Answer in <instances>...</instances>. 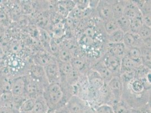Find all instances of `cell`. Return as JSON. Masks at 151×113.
Wrapping results in <instances>:
<instances>
[{"label": "cell", "mask_w": 151, "mask_h": 113, "mask_svg": "<svg viewBox=\"0 0 151 113\" xmlns=\"http://www.w3.org/2000/svg\"><path fill=\"white\" fill-rule=\"evenodd\" d=\"M126 51L127 48L123 43H107L106 51L121 59L126 56Z\"/></svg>", "instance_id": "obj_14"}, {"label": "cell", "mask_w": 151, "mask_h": 113, "mask_svg": "<svg viewBox=\"0 0 151 113\" xmlns=\"http://www.w3.org/2000/svg\"><path fill=\"white\" fill-rule=\"evenodd\" d=\"M103 24L104 29L107 35H108L113 33V32L116 31L119 29L117 20L114 18L109 20L107 22L103 23Z\"/></svg>", "instance_id": "obj_27"}, {"label": "cell", "mask_w": 151, "mask_h": 113, "mask_svg": "<svg viewBox=\"0 0 151 113\" xmlns=\"http://www.w3.org/2000/svg\"><path fill=\"white\" fill-rule=\"evenodd\" d=\"M72 53L65 48H60L57 59L64 62H70L73 57Z\"/></svg>", "instance_id": "obj_26"}, {"label": "cell", "mask_w": 151, "mask_h": 113, "mask_svg": "<svg viewBox=\"0 0 151 113\" xmlns=\"http://www.w3.org/2000/svg\"><path fill=\"white\" fill-rule=\"evenodd\" d=\"M120 77L124 86L126 85L136 78V70H131L122 71L120 73Z\"/></svg>", "instance_id": "obj_23"}, {"label": "cell", "mask_w": 151, "mask_h": 113, "mask_svg": "<svg viewBox=\"0 0 151 113\" xmlns=\"http://www.w3.org/2000/svg\"><path fill=\"white\" fill-rule=\"evenodd\" d=\"M70 63L73 69L83 75H86L88 71L90 69V66L88 62L83 57L74 56Z\"/></svg>", "instance_id": "obj_13"}, {"label": "cell", "mask_w": 151, "mask_h": 113, "mask_svg": "<svg viewBox=\"0 0 151 113\" xmlns=\"http://www.w3.org/2000/svg\"><path fill=\"white\" fill-rule=\"evenodd\" d=\"M49 110L47 105L42 96H39L36 99L32 113H46Z\"/></svg>", "instance_id": "obj_19"}, {"label": "cell", "mask_w": 151, "mask_h": 113, "mask_svg": "<svg viewBox=\"0 0 151 113\" xmlns=\"http://www.w3.org/2000/svg\"><path fill=\"white\" fill-rule=\"evenodd\" d=\"M107 85L112 96L114 103L122 99L124 85L120 76H113L111 80L107 83Z\"/></svg>", "instance_id": "obj_5"}, {"label": "cell", "mask_w": 151, "mask_h": 113, "mask_svg": "<svg viewBox=\"0 0 151 113\" xmlns=\"http://www.w3.org/2000/svg\"><path fill=\"white\" fill-rule=\"evenodd\" d=\"M2 105H1V102H0V109H1V108L2 107Z\"/></svg>", "instance_id": "obj_39"}, {"label": "cell", "mask_w": 151, "mask_h": 113, "mask_svg": "<svg viewBox=\"0 0 151 113\" xmlns=\"http://www.w3.org/2000/svg\"><path fill=\"white\" fill-rule=\"evenodd\" d=\"M122 43L127 49L132 47L140 48L145 45L143 40L139 36L138 33H134L130 31L124 34Z\"/></svg>", "instance_id": "obj_11"}, {"label": "cell", "mask_w": 151, "mask_h": 113, "mask_svg": "<svg viewBox=\"0 0 151 113\" xmlns=\"http://www.w3.org/2000/svg\"><path fill=\"white\" fill-rule=\"evenodd\" d=\"M143 25V16L142 13H140L138 16L130 20V32L134 33H138Z\"/></svg>", "instance_id": "obj_22"}, {"label": "cell", "mask_w": 151, "mask_h": 113, "mask_svg": "<svg viewBox=\"0 0 151 113\" xmlns=\"http://www.w3.org/2000/svg\"><path fill=\"white\" fill-rule=\"evenodd\" d=\"M101 59L107 69L112 74L113 76L120 75L121 64V59L114 56L107 51Z\"/></svg>", "instance_id": "obj_6"}, {"label": "cell", "mask_w": 151, "mask_h": 113, "mask_svg": "<svg viewBox=\"0 0 151 113\" xmlns=\"http://www.w3.org/2000/svg\"><path fill=\"white\" fill-rule=\"evenodd\" d=\"M19 113H32V112H19Z\"/></svg>", "instance_id": "obj_38"}, {"label": "cell", "mask_w": 151, "mask_h": 113, "mask_svg": "<svg viewBox=\"0 0 151 113\" xmlns=\"http://www.w3.org/2000/svg\"><path fill=\"white\" fill-rule=\"evenodd\" d=\"M141 13L134 1H126L123 15L130 20Z\"/></svg>", "instance_id": "obj_16"}, {"label": "cell", "mask_w": 151, "mask_h": 113, "mask_svg": "<svg viewBox=\"0 0 151 113\" xmlns=\"http://www.w3.org/2000/svg\"><path fill=\"white\" fill-rule=\"evenodd\" d=\"M27 75L29 76L33 79L41 82L45 87L49 84L45 75L44 67L36 63H34L30 66L28 70V74Z\"/></svg>", "instance_id": "obj_10"}, {"label": "cell", "mask_w": 151, "mask_h": 113, "mask_svg": "<svg viewBox=\"0 0 151 113\" xmlns=\"http://www.w3.org/2000/svg\"><path fill=\"white\" fill-rule=\"evenodd\" d=\"M57 61V59L49 52L42 51L38 53L35 56V63L41 66L45 67L47 65Z\"/></svg>", "instance_id": "obj_15"}, {"label": "cell", "mask_w": 151, "mask_h": 113, "mask_svg": "<svg viewBox=\"0 0 151 113\" xmlns=\"http://www.w3.org/2000/svg\"><path fill=\"white\" fill-rule=\"evenodd\" d=\"M124 33L119 29L113 33L107 35V43H120L123 42Z\"/></svg>", "instance_id": "obj_24"}, {"label": "cell", "mask_w": 151, "mask_h": 113, "mask_svg": "<svg viewBox=\"0 0 151 113\" xmlns=\"http://www.w3.org/2000/svg\"><path fill=\"white\" fill-rule=\"evenodd\" d=\"M143 25L148 27H151V13H145L142 14Z\"/></svg>", "instance_id": "obj_33"}, {"label": "cell", "mask_w": 151, "mask_h": 113, "mask_svg": "<svg viewBox=\"0 0 151 113\" xmlns=\"http://www.w3.org/2000/svg\"><path fill=\"white\" fill-rule=\"evenodd\" d=\"M69 113H85L90 107L87 101L77 96H72L65 105Z\"/></svg>", "instance_id": "obj_2"}, {"label": "cell", "mask_w": 151, "mask_h": 113, "mask_svg": "<svg viewBox=\"0 0 151 113\" xmlns=\"http://www.w3.org/2000/svg\"><path fill=\"white\" fill-rule=\"evenodd\" d=\"M26 76V96L28 97L37 98L42 96L45 86L37 80L33 79L29 76Z\"/></svg>", "instance_id": "obj_3"}, {"label": "cell", "mask_w": 151, "mask_h": 113, "mask_svg": "<svg viewBox=\"0 0 151 113\" xmlns=\"http://www.w3.org/2000/svg\"><path fill=\"white\" fill-rule=\"evenodd\" d=\"M126 1H111L113 17L117 19L124 14Z\"/></svg>", "instance_id": "obj_17"}, {"label": "cell", "mask_w": 151, "mask_h": 113, "mask_svg": "<svg viewBox=\"0 0 151 113\" xmlns=\"http://www.w3.org/2000/svg\"><path fill=\"white\" fill-rule=\"evenodd\" d=\"M46 113H55L54 110H48V111Z\"/></svg>", "instance_id": "obj_37"}, {"label": "cell", "mask_w": 151, "mask_h": 113, "mask_svg": "<svg viewBox=\"0 0 151 113\" xmlns=\"http://www.w3.org/2000/svg\"><path fill=\"white\" fill-rule=\"evenodd\" d=\"M116 19L119 29L123 32L124 33L130 31V20L126 18L124 15L120 17V18Z\"/></svg>", "instance_id": "obj_29"}, {"label": "cell", "mask_w": 151, "mask_h": 113, "mask_svg": "<svg viewBox=\"0 0 151 113\" xmlns=\"http://www.w3.org/2000/svg\"><path fill=\"white\" fill-rule=\"evenodd\" d=\"M138 34L143 40V41L151 39V27L143 25L139 30Z\"/></svg>", "instance_id": "obj_31"}, {"label": "cell", "mask_w": 151, "mask_h": 113, "mask_svg": "<svg viewBox=\"0 0 151 113\" xmlns=\"http://www.w3.org/2000/svg\"><path fill=\"white\" fill-rule=\"evenodd\" d=\"M90 69L94 70L96 72H97L106 84L113 78L112 74L107 69L101 59L91 64L90 66Z\"/></svg>", "instance_id": "obj_12"}, {"label": "cell", "mask_w": 151, "mask_h": 113, "mask_svg": "<svg viewBox=\"0 0 151 113\" xmlns=\"http://www.w3.org/2000/svg\"><path fill=\"white\" fill-rule=\"evenodd\" d=\"M95 113H114L113 107L108 104H101L98 105L94 110Z\"/></svg>", "instance_id": "obj_32"}, {"label": "cell", "mask_w": 151, "mask_h": 113, "mask_svg": "<svg viewBox=\"0 0 151 113\" xmlns=\"http://www.w3.org/2000/svg\"><path fill=\"white\" fill-rule=\"evenodd\" d=\"M114 113H131L132 108L123 100L116 102L112 105Z\"/></svg>", "instance_id": "obj_20"}, {"label": "cell", "mask_w": 151, "mask_h": 113, "mask_svg": "<svg viewBox=\"0 0 151 113\" xmlns=\"http://www.w3.org/2000/svg\"><path fill=\"white\" fill-rule=\"evenodd\" d=\"M13 97V94L10 91L3 92L0 96V102L2 106L10 107Z\"/></svg>", "instance_id": "obj_30"}, {"label": "cell", "mask_w": 151, "mask_h": 113, "mask_svg": "<svg viewBox=\"0 0 151 113\" xmlns=\"http://www.w3.org/2000/svg\"><path fill=\"white\" fill-rule=\"evenodd\" d=\"M142 113L140 112V111H139L138 110H135V109H132V113Z\"/></svg>", "instance_id": "obj_36"}, {"label": "cell", "mask_w": 151, "mask_h": 113, "mask_svg": "<svg viewBox=\"0 0 151 113\" xmlns=\"http://www.w3.org/2000/svg\"><path fill=\"white\" fill-rule=\"evenodd\" d=\"M126 55L134 62L139 64H142L141 51L140 48L135 47L127 48Z\"/></svg>", "instance_id": "obj_25"}, {"label": "cell", "mask_w": 151, "mask_h": 113, "mask_svg": "<svg viewBox=\"0 0 151 113\" xmlns=\"http://www.w3.org/2000/svg\"><path fill=\"white\" fill-rule=\"evenodd\" d=\"M42 97L49 110H56L64 106L67 101L64 97L63 89L60 84H49L45 87Z\"/></svg>", "instance_id": "obj_1"}, {"label": "cell", "mask_w": 151, "mask_h": 113, "mask_svg": "<svg viewBox=\"0 0 151 113\" xmlns=\"http://www.w3.org/2000/svg\"><path fill=\"white\" fill-rule=\"evenodd\" d=\"M0 113H19V111L9 106L2 107L0 109Z\"/></svg>", "instance_id": "obj_34"}, {"label": "cell", "mask_w": 151, "mask_h": 113, "mask_svg": "<svg viewBox=\"0 0 151 113\" xmlns=\"http://www.w3.org/2000/svg\"><path fill=\"white\" fill-rule=\"evenodd\" d=\"M140 65H142V64H139L134 62L126 55L121 59V72L131 70H136Z\"/></svg>", "instance_id": "obj_18"}, {"label": "cell", "mask_w": 151, "mask_h": 113, "mask_svg": "<svg viewBox=\"0 0 151 113\" xmlns=\"http://www.w3.org/2000/svg\"><path fill=\"white\" fill-rule=\"evenodd\" d=\"M55 113H69V112L67 110V108L64 106L55 110Z\"/></svg>", "instance_id": "obj_35"}, {"label": "cell", "mask_w": 151, "mask_h": 113, "mask_svg": "<svg viewBox=\"0 0 151 113\" xmlns=\"http://www.w3.org/2000/svg\"><path fill=\"white\" fill-rule=\"evenodd\" d=\"M98 2L95 7V10L101 20L104 23L109 20L113 19L111 1L101 0Z\"/></svg>", "instance_id": "obj_4"}, {"label": "cell", "mask_w": 151, "mask_h": 113, "mask_svg": "<svg viewBox=\"0 0 151 113\" xmlns=\"http://www.w3.org/2000/svg\"><path fill=\"white\" fill-rule=\"evenodd\" d=\"M10 92L15 96H27L25 75L20 76L13 79L11 82Z\"/></svg>", "instance_id": "obj_8"}, {"label": "cell", "mask_w": 151, "mask_h": 113, "mask_svg": "<svg viewBox=\"0 0 151 113\" xmlns=\"http://www.w3.org/2000/svg\"><path fill=\"white\" fill-rule=\"evenodd\" d=\"M86 76L90 88L95 92H98L105 85V83L101 76L94 70H89Z\"/></svg>", "instance_id": "obj_9"}, {"label": "cell", "mask_w": 151, "mask_h": 113, "mask_svg": "<svg viewBox=\"0 0 151 113\" xmlns=\"http://www.w3.org/2000/svg\"><path fill=\"white\" fill-rule=\"evenodd\" d=\"M46 80L49 84H60L61 75L57 62L50 63L44 67Z\"/></svg>", "instance_id": "obj_7"}, {"label": "cell", "mask_w": 151, "mask_h": 113, "mask_svg": "<svg viewBox=\"0 0 151 113\" xmlns=\"http://www.w3.org/2000/svg\"><path fill=\"white\" fill-rule=\"evenodd\" d=\"M35 98L28 97L26 99L19 109V112H32L36 102Z\"/></svg>", "instance_id": "obj_28"}, {"label": "cell", "mask_w": 151, "mask_h": 113, "mask_svg": "<svg viewBox=\"0 0 151 113\" xmlns=\"http://www.w3.org/2000/svg\"><path fill=\"white\" fill-rule=\"evenodd\" d=\"M141 51V61L142 64L145 67L151 69V49L144 45L140 48Z\"/></svg>", "instance_id": "obj_21"}]
</instances>
